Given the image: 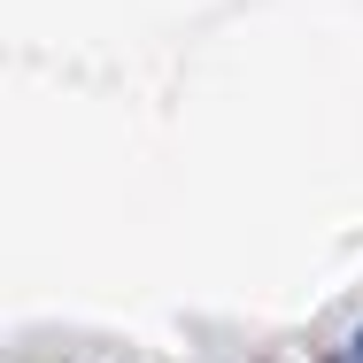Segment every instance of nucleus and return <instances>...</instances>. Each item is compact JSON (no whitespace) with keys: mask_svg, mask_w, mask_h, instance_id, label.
<instances>
[{"mask_svg":"<svg viewBox=\"0 0 363 363\" xmlns=\"http://www.w3.org/2000/svg\"><path fill=\"white\" fill-rule=\"evenodd\" d=\"M340 356H348V363H363V325L348 333V340H340Z\"/></svg>","mask_w":363,"mask_h":363,"instance_id":"1","label":"nucleus"}]
</instances>
